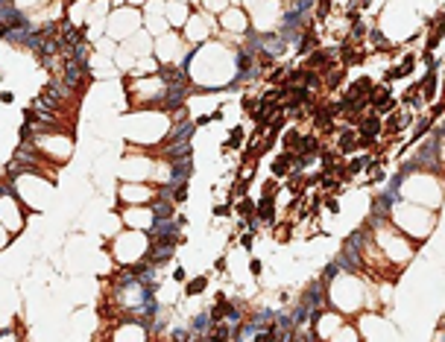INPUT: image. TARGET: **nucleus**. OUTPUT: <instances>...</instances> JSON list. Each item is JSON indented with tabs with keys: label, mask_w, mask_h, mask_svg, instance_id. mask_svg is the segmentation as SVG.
Segmentation results:
<instances>
[{
	"label": "nucleus",
	"mask_w": 445,
	"mask_h": 342,
	"mask_svg": "<svg viewBox=\"0 0 445 342\" xmlns=\"http://www.w3.org/2000/svg\"><path fill=\"white\" fill-rule=\"evenodd\" d=\"M205 284H208L205 275H202V278H196V281H190V284H188V295H196V292H202V290H205Z\"/></svg>",
	"instance_id": "nucleus-6"
},
{
	"label": "nucleus",
	"mask_w": 445,
	"mask_h": 342,
	"mask_svg": "<svg viewBox=\"0 0 445 342\" xmlns=\"http://www.w3.org/2000/svg\"><path fill=\"white\" fill-rule=\"evenodd\" d=\"M255 214H258V220H264V223H270L275 217V202H273V196H267L261 205L255 208Z\"/></svg>",
	"instance_id": "nucleus-1"
},
{
	"label": "nucleus",
	"mask_w": 445,
	"mask_h": 342,
	"mask_svg": "<svg viewBox=\"0 0 445 342\" xmlns=\"http://www.w3.org/2000/svg\"><path fill=\"white\" fill-rule=\"evenodd\" d=\"M299 140H302V135H299L296 129H290V132L284 135V146H287L290 152H296V149H299Z\"/></svg>",
	"instance_id": "nucleus-5"
},
{
	"label": "nucleus",
	"mask_w": 445,
	"mask_h": 342,
	"mask_svg": "<svg viewBox=\"0 0 445 342\" xmlns=\"http://www.w3.org/2000/svg\"><path fill=\"white\" fill-rule=\"evenodd\" d=\"M240 143H243V129H235V132H232V137L226 140V149H232V146H240Z\"/></svg>",
	"instance_id": "nucleus-8"
},
{
	"label": "nucleus",
	"mask_w": 445,
	"mask_h": 342,
	"mask_svg": "<svg viewBox=\"0 0 445 342\" xmlns=\"http://www.w3.org/2000/svg\"><path fill=\"white\" fill-rule=\"evenodd\" d=\"M316 44H319V38H316V33H313V30H308V33H305V38H302V53L316 50Z\"/></svg>",
	"instance_id": "nucleus-4"
},
{
	"label": "nucleus",
	"mask_w": 445,
	"mask_h": 342,
	"mask_svg": "<svg viewBox=\"0 0 445 342\" xmlns=\"http://www.w3.org/2000/svg\"><path fill=\"white\" fill-rule=\"evenodd\" d=\"M355 149H358V137H355V132H352V129L340 132V152H355Z\"/></svg>",
	"instance_id": "nucleus-2"
},
{
	"label": "nucleus",
	"mask_w": 445,
	"mask_h": 342,
	"mask_svg": "<svg viewBox=\"0 0 445 342\" xmlns=\"http://www.w3.org/2000/svg\"><path fill=\"white\" fill-rule=\"evenodd\" d=\"M325 62H328V53L325 50H316V53H310V59L305 62V68H308V70L325 68Z\"/></svg>",
	"instance_id": "nucleus-3"
},
{
	"label": "nucleus",
	"mask_w": 445,
	"mask_h": 342,
	"mask_svg": "<svg viewBox=\"0 0 445 342\" xmlns=\"http://www.w3.org/2000/svg\"><path fill=\"white\" fill-rule=\"evenodd\" d=\"M275 190H278V182L273 179V182H267V185H264V196H273Z\"/></svg>",
	"instance_id": "nucleus-10"
},
{
	"label": "nucleus",
	"mask_w": 445,
	"mask_h": 342,
	"mask_svg": "<svg viewBox=\"0 0 445 342\" xmlns=\"http://www.w3.org/2000/svg\"><path fill=\"white\" fill-rule=\"evenodd\" d=\"M185 196H188V185H182V188L176 190V199H179V202H182V199H185Z\"/></svg>",
	"instance_id": "nucleus-11"
},
{
	"label": "nucleus",
	"mask_w": 445,
	"mask_h": 342,
	"mask_svg": "<svg viewBox=\"0 0 445 342\" xmlns=\"http://www.w3.org/2000/svg\"><path fill=\"white\" fill-rule=\"evenodd\" d=\"M275 240L287 243V240H290V225H278V231H275Z\"/></svg>",
	"instance_id": "nucleus-9"
},
{
	"label": "nucleus",
	"mask_w": 445,
	"mask_h": 342,
	"mask_svg": "<svg viewBox=\"0 0 445 342\" xmlns=\"http://www.w3.org/2000/svg\"><path fill=\"white\" fill-rule=\"evenodd\" d=\"M238 211L243 214V217H255V205H252L249 199H240V202H238Z\"/></svg>",
	"instance_id": "nucleus-7"
}]
</instances>
